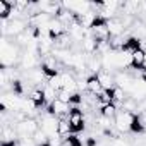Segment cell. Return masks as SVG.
Returning <instances> with one entry per match:
<instances>
[{
    "label": "cell",
    "mask_w": 146,
    "mask_h": 146,
    "mask_svg": "<svg viewBox=\"0 0 146 146\" xmlns=\"http://www.w3.org/2000/svg\"><path fill=\"white\" fill-rule=\"evenodd\" d=\"M16 131L19 134V139H24V137H33L38 131H40V122L35 119V117H28L26 120L19 122L16 125Z\"/></svg>",
    "instance_id": "cell-1"
},
{
    "label": "cell",
    "mask_w": 146,
    "mask_h": 146,
    "mask_svg": "<svg viewBox=\"0 0 146 146\" xmlns=\"http://www.w3.org/2000/svg\"><path fill=\"white\" fill-rule=\"evenodd\" d=\"M90 35L100 43V41H108L110 40V31H108V21L98 17L95 24L90 28Z\"/></svg>",
    "instance_id": "cell-2"
},
{
    "label": "cell",
    "mask_w": 146,
    "mask_h": 146,
    "mask_svg": "<svg viewBox=\"0 0 146 146\" xmlns=\"http://www.w3.org/2000/svg\"><path fill=\"white\" fill-rule=\"evenodd\" d=\"M67 120H69V124H70L72 132H74V134L84 131V127H86V117H84V112H83L81 108L72 107L70 113L67 115Z\"/></svg>",
    "instance_id": "cell-3"
},
{
    "label": "cell",
    "mask_w": 146,
    "mask_h": 146,
    "mask_svg": "<svg viewBox=\"0 0 146 146\" xmlns=\"http://www.w3.org/2000/svg\"><path fill=\"white\" fill-rule=\"evenodd\" d=\"M134 115L136 113H131V112H125V110H120L117 113V117L113 119L115 120V129L124 134V132H131L132 129V122H134Z\"/></svg>",
    "instance_id": "cell-4"
},
{
    "label": "cell",
    "mask_w": 146,
    "mask_h": 146,
    "mask_svg": "<svg viewBox=\"0 0 146 146\" xmlns=\"http://www.w3.org/2000/svg\"><path fill=\"white\" fill-rule=\"evenodd\" d=\"M40 53H35V52H28V50H23V57H21V62H19V69L21 70H33L40 65Z\"/></svg>",
    "instance_id": "cell-5"
},
{
    "label": "cell",
    "mask_w": 146,
    "mask_h": 146,
    "mask_svg": "<svg viewBox=\"0 0 146 146\" xmlns=\"http://www.w3.org/2000/svg\"><path fill=\"white\" fill-rule=\"evenodd\" d=\"M70 110H72V105L67 103V102H64V100H60V98H57V100L48 107V113L53 115V117H57V119L67 117V115L70 113Z\"/></svg>",
    "instance_id": "cell-6"
},
{
    "label": "cell",
    "mask_w": 146,
    "mask_h": 146,
    "mask_svg": "<svg viewBox=\"0 0 146 146\" xmlns=\"http://www.w3.org/2000/svg\"><path fill=\"white\" fill-rule=\"evenodd\" d=\"M40 129H41L48 137L53 136V134H58V132H57V129H58V119L53 117V115H50V113L43 115L41 120H40Z\"/></svg>",
    "instance_id": "cell-7"
},
{
    "label": "cell",
    "mask_w": 146,
    "mask_h": 146,
    "mask_svg": "<svg viewBox=\"0 0 146 146\" xmlns=\"http://www.w3.org/2000/svg\"><path fill=\"white\" fill-rule=\"evenodd\" d=\"M131 67L136 69V70H144V67H146V52L143 48H139V50H136L132 53V57H131Z\"/></svg>",
    "instance_id": "cell-8"
},
{
    "label": "cell",
    "mask_w": 146,
    "mask_h": 146,
    "mask_svg": "<svg viewBox=\"0 0 146 146\" xmlns=\"http://www.w3.org/2000/svg\"><path fill=\"white\" fill-rule=\"evenodd\" d=\"M96 78H98V81H100V84L103 86L105 91H110L112 88H115V78L110 74L108 70H100L96 74Z\"/></svg>",
    "instance_id": "cell-9"
},
{
    "label": "cell",
    "mask_w": 146,
    "mask_h": 146,
    "mask_svg": "<svg viewBox=\"0 0 146 146\" xmlns=\"http://www.w3.org/2000/svg\"><path fill=\"white\" fill-rule=\"evenodd\" d=\"M65 33H67V29H65V26H64L58 19H52V21H50V24H48V35H50L53 40L60 38V36L65 35Z\"/></svg>",
    "instance_id": "cell-10"
},
{
    "label": "cell",
    "mask_w": 146,
    "mask_h": 146,
    "mask_svg": "<svg viewBox=\"0 0 146 146\" xmlns=\"http://www.w3.org/2000/svg\"><path fill=\"white\" fill-rule=\"evenodd\" d=\"M103 91H105V90H103V86L100 84L98 78H96V76H88V81H86V93H91V95H95V96H100Z\"/></svg>",
    "instance_id": "cell-11"
},
{
    "label": "cell",
    "mask_w": 146,
    "mask_h": 146,
    "mask_svg": "<svg viewBox=\"0 0 146 146\" xmlns=\"http://www.w3.org/2000/svg\"><path fill=\"white\" fill-rule=\"evenodd\" d=\"M108 31H110V36H120L125 33V26L119 16L108 21Z\"/></svg>",
    "instance_id": "cell-12"
},
{
    "label": "cell",
    "mask_w": 146,
    "mask_h": 146,
    "mask_svg": "<svg viewBox=\"0 0 146 146\" xmlns=\"http://www.w3.org/2000/svg\"><path fill=\"white\" fill-rule=\"evenodd\" d=\"M41 90H43V98H45V105H48V107H50V105H52V103H53V102H55V100L58 98V91H57L55 88H52L50 84H45V86H43Z\"/></svg>",
    "instance_id": "cell-13"
},
{
    "label": "cell",
    "mask_w": 146,
    "mask_h": 146,
    "mask_svg": "<svg viewBox=\"0 0 146 146\" xmlns=\"http://www.w3.org/2000/svg\"><path fill=\"white\" fill-rule=\"evenodd\" d=\"M57 132H58V136H62L64 139H67L69 136H72L74 132H72V127H70V124H69V120H67V117H64V119H58V129H57Z\"/></svg>",
    "instance_id": "cell-14"
},
{
    "label": "cell",
    "mask_w": 146,
    "mask_h": 146,
    "mask_svg": "<svg viewBox=\"0 0 146 146\" xmlns=\"http://www.w3.org/2000/svg\"><path fill=\"white\" fill-rule=\"evenodd\" d=\"M117 105H113V103H110V105H105V107H102L100 108V115H103V117H108V119H115L117 117Z\"/></svg>",
    "instance_id": "cell-15"
},
{
    "label": "cell",
    "mask_w": 146,
    "mask_h": 146,
    "mask_svg": "<svg viewBox=\"0 0 146 146\" xmlns=\"http://www.w3.org/2000/svg\"><path fill=\"white\" fill-rule=\"evenodd\" d=\"M139 112H146V98H143V100L137 102V113Z\"/></svg>",
    "instance_id": "cell-16"
},
{
    "label": "cell",
    "mask_w": 146,
    "mask_h": 146,
    "mask_svg": "<svg viewBox=\"0 0 146 146\" xmlns=\"http://www.w3.org/2000/svg\"><path fill=\"white\" fill-rule=\"evenodd\" d=\"M41 146H50V144H48V143H46V144H41Z\"/></svg>",
    "instance_id": "cell-17"
}]
</instances>
